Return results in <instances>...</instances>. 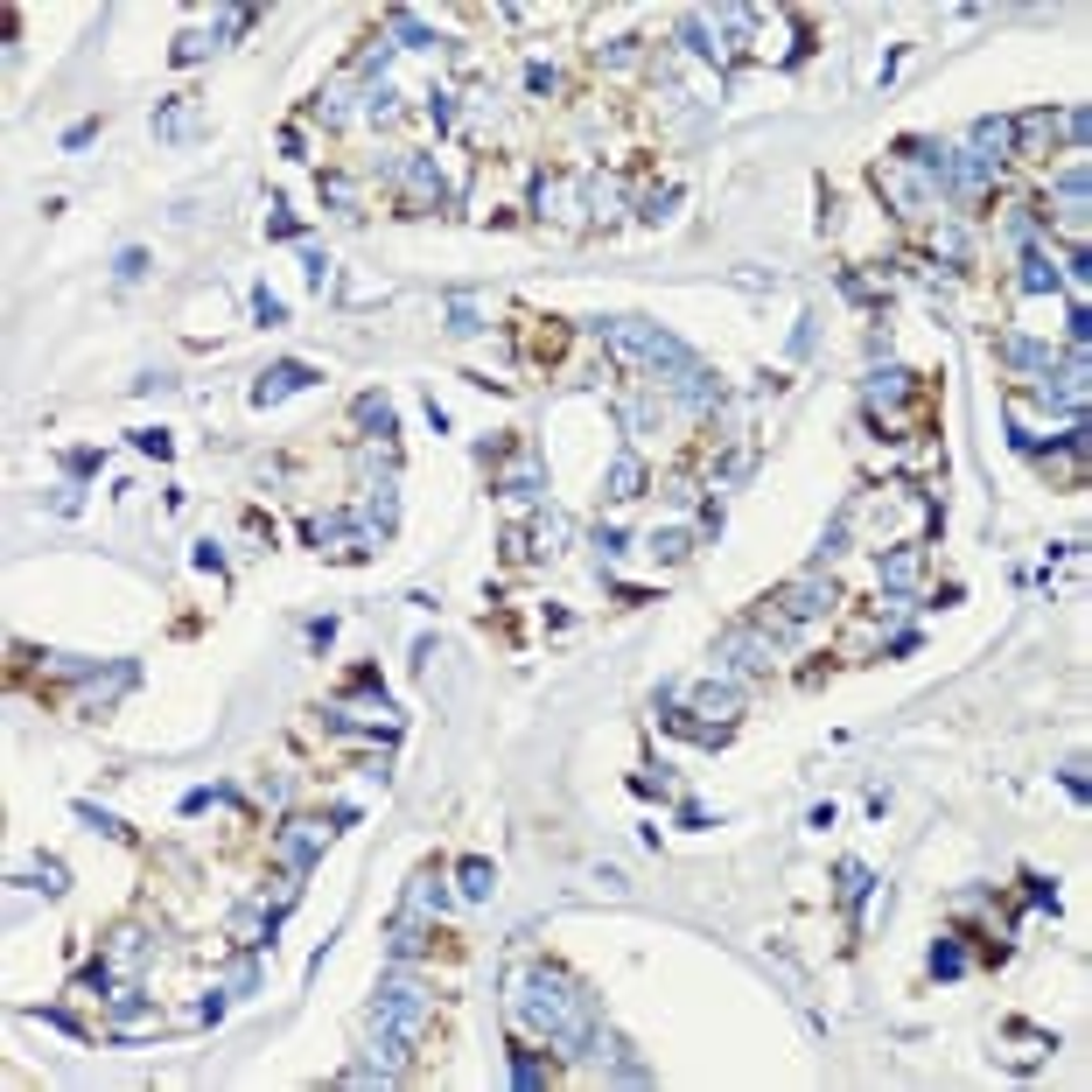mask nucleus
<instances>
[{"mask_svg": "<svg viewBox=\"0 0 1092 1092\" xmlns=\"http://www.w3.org/2000/svg\"><path fill=\"white\" fill-rule=\"evenodd\" d=\"M505 1008H512V1023L533 1037V1044H554L560 1058H588L596 1050V1001L581 995L567 974L554 967H512L505 974Z\"/></svg>", "mask_w": 1092, "mask_h": 1092, "instance_id": "nucleus-1", "label": "nucleus"}, {"mask_svg": "<svg viewBox=\"0 0 1092 1092\" xmlns=\"http://www.w3.org/2000/svg\"><path fill=\"white\" fill-rule=\"evenodd\" d=\"M757 22H764L757 7H700L694 22H687V49L707 56L715 70H728L749 43H757Z\"/></svg>", "mask_w": 1092, "mask_h": 1092, "instance_id": "nucleus-2", "label": "nucleus"}, {"mask_svg": "<svg viewBox=\"0 0 1092 1092\" xmlns=\"http://www.w3.org/2000/svg\"><path fill=\"white\" fill-rule=\"evenodd\" d=\"M603 336L617 350H624L630 365H645V372H673V378H687L694 372V350L687 344H673L666 329H651V323H603Z\"/></svg>", "mask_w": 1092, "mask_h": 1092, "instance_id": "nucleus-3", "label": "nucleus"}, {"mask_svg": "<svg viewBox=\"0 0 1092 1092\" xmlns=\"http://www.w3.org/2000/svg\"><path fill=\"white\" fill-rule=\"evenodd\" d=\"M770 666H777V637L770 630H757V624H743V630H728L721 637V658H715V673L736 687V679H764Z\"/></svg>", "mask_w": 1092, "mask_h": 1092, "instance_id": "nucleus-4", "label": "nucleus"}, {"mask_svg": "<svg viewBox=\"0 0 1092 1092\" xmlns=\"http://www.w3.org/2000/svg\"><path fill=\"white\" fill-rule=\"evenodd\" d=\"M323 840H329L323 819H287V827H280V840H274L280 868H287V876H308V861L323 855Z\"/></svg>", "mask_w": 1092, "mask_h": 1092, "instance_id": "nucleus-5", "label": "nucleus"}, {"mask_svg": "<svg viewBox=\"0 0 1092 1092\" xmlns=\"http://www.w3.org/2000/svg\"><path fill=\"white\" fill-rule=\"evenodd\" d=\"M302 386H316V372H308L302 357H280V365H266L253 386V406H280L287 393H302Z\"/></svg>", "mask_w": 1092, "mask_h": 1092, "instance_id": "nucleus-6", "label": "nucleus"}, {"mask_svg": "<svg viewBox=\"0 0 1092 1092\" xmlns=\"http://www.w3.org/2000/svg\"><path fill=\"white\" fill-rule=\"evenodd\" d=\"M274 925H280V910H266V897L225 917V931H232V946H246V953H259V946H274Z\"/></svg>", "mask_w": 1092, "mask_h": 1092, "instance_id": "nucleus-7", "label": "nucleus"}, {"mask_svg": "<svg viewBox=\"0 0 1092 1092\" xmlns=\"http://www.w3.org/2000/svg\"><path fill=\"white\" fill-rule=\"evenodd\" d=\"M126 687H134V666H113V673L106 679H85V687H77V694H70V707H77V715H106V707H113L119 694H126Z\"/></svg>", "mask_w": 1092, "mask_h": 1092, "instance_id": "nucleus-8", "label": "nucleus"}, {"mask_svg": "<svg viewBox=\"0 0 1092 1092\" xmlns=\"http://www.w3.org/2000/svg\"><path fill=\"white\" fill-rule=\"evenodd\" d=\"M581 196H588V183H581V176H547V183H539V217L575 225V217H581Z\"/></svg>", "mask_w": 1092, "mask_h": 1092, "instance_id": "nucleus-9", "label": "nucleus"}, {"mask_svg": "<svg viewBox=\"0 0 1092 1092\" xmlns=\"http://www.w3.org/2000/svg\"><path fill=\"white\" fill-rule=\"evenodd\" d=\"M876 189H883V196L904 210V217H917V210H925V189H917V176H910L904 162H876Z\"/></svg>", "mask_w": 1092, "mask_h": 1092, "instance_id": "nucleus-10", "label": "nucleus"}, {"mask_svg": "<svg viewBox=\"0 0 1092 1092\" xmlns=\"http://www.w3.org/2000/svg\"><path fill=\"white\" fill-rule=\"evenodd\" d=\"M917 581H925V547H917V539L889 547V554H883V588L904 596V588H917Z\"/></svg>", "mask_w": 1092, "mask_h": 1092, "instance_id": "nucleus-11", "label": "nucleus"}, {"mask_svg": "<svg viewBox=\"0 0 1092 1092\" xmlns=\"http://www.w3.org/2000/svg\"><path fill=\"white\" fill-rule=\"evenodd\" d=\"M140 959H147V931L119 925V931H113V946H106V967H113V974L126 980V974H140Z\"/></svg>", "mask_w": 1092, "mask_h": 1092, "instance_id": "nucleus-12", "label": "nucleus"}, {"mask_svg": "<svg viewBox=\"0 0 1092 1092\" xmlns=\"http://www.w3.org/2000/svg\"><path fill=\"white\" fill-rule=\"evenodd\" d=\"M350 98H357V85H350V77H329L323 98H316V113H323L329 126H350V119H357V106H350Z\"/></svg>", "mask_w": 1092, "mask_h": 1092, "instance_id": "nucleus-13", "label": "nucleus"}, {"mask_svg": "<svg viewBox=\"0 0 1092 1092\" xmlns=\"http://www.w3.org/2000/svg\"><path fill=\"white\" fill-rule=\"evenodd\" d=\"M1050 140H1058V113H1044V106H1037V113L1016 119V147H1023V155H1044Z\"/></svg>", "mask_w": 1092, "mask_h": 1092, "instance_id": "nucleus-14", "label": "nucleus"}, {"mask_svg": "<svg viewBox=\"0 0 1092 1092\" xmlns=\"http://www.w3.org/2000/svg\"><path fill=\"white\" fill-rule=\"evenodd\" d=\"M904 393H910V372H897V365L868 372V386H861V399H868V406H897Z\"/></svg>", "mask_w": 1092, "mask_h": 1092, "instance_id": "nucleus-15", "label": "nucleus"}, {"mask_svg": "<svg viewBox=\"0 0 1092 1092\" xmlns=\"http://www.w3.org/2000/svg\"><path fill=\"white\" fill-rule=\"evenodd\" d=\"M637 490H645V463H637V456L624 448V456L609 463V497H617V505H630Z\"/></svg>", "mask_w": 1092, "mask_h": 1092, "instance_id": "nucleus-16", "label": "nucleus"}, {"mask_svg": "<svg viewBox=\"0 0 1092 1092\" xmlns=\"http://www.w3.org/2000/svg\"><path fill=\"white\" fill-rule=\"evenodd\" d=\"M420 953H427V917L399 910V925H393V959H420Z\"/></svg>", "mask_w": 1092, "mask_h": 1092, "instance_id": "nucleus-17", "label": "nucleus"}, {"mask_svg": "<svg viewBox=\"0 0 1092 1092\" xmlns=\"http://www.w3.org/2000/svg\"><path fill=\"white\" fill-rule=\"evenodd\" d=\"M357 427H372L378 442H393V399H386V393H365V399H357Z\"/></svg>", "mask_w": 1092, "mask_h": 1092, "instance_id": "nucleus-18", "label": "nucleus"}, {"mask_svg": "<svg viewBox=\"0 0 1092 1092\" xmlns=\"http://www.w3.org/2000/svg\"><path fill=\"white\" fill-rule=\"evenodd\" d=\"M868 889H876V876H868V868H861V861H840V876H834V897L847 910L861 904V897H868Z\"/></svg>", "mask_w": 1092, "mask_h": 1092, "instance_id": "nucleus-19", "label": "nucleus"}, {"mask_svg": "<svg viewBox=\"0 0 1092 1092\" xmlns=\"http://www.w3.org/2000/svg\"><path fill=\"white\" fill-rule=\"evenodd\" d=\"M189 119H196V98H168L162 113H155V134H162V140H183Z\"/></svg>", "mask_w": 1092, "mask_h": 1092, "instance_id": "nucleus-20", "label": "nucleus"}, {"mask_svg": "<svg viewBox=\"0 0 1092 1092\" xmlns=\"http://www.w3.org/2000/svg\"><path fill=\"white\" fill-rule=\"evenodd\" d=\"M1044 1050H1050L1044 1029H1008V1065H1037Z\"/></svg>", "mask_w": 1092, "mask_h": 1092, "instance_id": "nucleus-21", "label": "nucleus"}, {"mask_svg": "<svg viewBox=\"0 0 1092 1092\" xmlns=\"http://www.w3.org/2000/svg\"><path fill=\"white\" fill-rule=\"evenodd\" d=\"M1058 287V266H1050V253H1023V295H1050Z\"/></svg>", "mask_w": 1092, "mask_h": 1092, "instance_id": "nucleus-22", "label": "nucleus"}, {"mask_svg": "<svg viewBox=\"0 0 1092 1092\" xmlns=\"http://www.w3.org/2000/svg\"><path fill=\"white\" fill-rule=\"evenodd\" d=\"M456 876H463V897H469V904H484V897H490V883H497V876H490V861H484V855H469L463 868H456Z\"/></svg>", "mask_w": 1092, "mask_h": 1092, "instance_id": "nucleus-23", "label": "nucleus"}, {"mask_svg": "<svg viewBox=\"0 0 1092 1092\" xmlns=\"http://www.w3.org/2000/svg\"><path fill=\"white\" fill-rule=\"evenodd\" d=\"M323 204H329V210H357V204H365V189L350 183V176H336V168H329V176H323Z\"/></svg>", "mask_w": 1092, "mask_h": 1092, "instance_id": "nucleus-24", "label": "nucleus"}, {"mask_svg": "<svg viewBox=\"0 0 1092 1092\" xmlns=\"http://www.w3.org/2000/svg\"><path fill=\"white\" fill-rule=\"evenodd\" d=\"M512 1086H526V1092L547 1086V1065H539V1050H533V1044H518V1050H512Z\"/></svg>", "mask_w": 1092, "mask_h": 1092, "instance_id": "nucleus-25", "label": "nucleus"}, {"mask_svg": "<svg viewBox=\"0 0 1092 1092\" xmlns=\"http://www.w3.org/2000/svg\"><path fill=\"white\" fill-rule=\"evenodd\" d=\"M931 974H938V980H953V974H967V953H959L953 938H938V946H931Z\"/></svg>", "mask_w": 1092, "mask_h": 1092, "instance_id": "nucleus-26", "label": "nucleus"}, {"mask_svg": "<svg viewBox=\"0 0 1092 1092\" xmlns=\"http://www.w3.org/2000/svg\"><path fill=\"white\" fill-rule=\"evenodd\" d=\"M217 49V36H204V28H183L176 36V64H196V56H210Z\"/></svg>", "mask_w": 1092, "mask_h": 1092, "instance_id": "nucleus-27", "label": "nucleus"}, {"mask_svg": "<svg viewBox=\"0 0 1092 1092\" xmlns=\"http://www.w3.org/2000/svg\"><path fill=\"white\" fill-rule=\"evenodd\" d=\"M931 246H938L946 259H967V232H959V225H938V232H931Z\"/></svg>", "mask_w": 1092, "mask_h": 1092, "instance_id": "nucleus-28", "label": "nucleus"}, {"mask_svg": "<svg viewBox=\"0 0 1092 1092\" xmlns=\"http://www.w3.org/2000/svg\"><path fill=\"white\" fill-rule=\"evenodd\" d=\"M687 547H694L687 533H651V554L658 560H687Z\"/></svg>", "mask_w": 1092, "mask_h": 1092, "instance_id": "nucleus-29", "label": "nucleus"}, {"mask_svg": "<svg viewBox=\"0 0 1092 1092\" xmlns=\"http://www.w3.org/2000/svg\"><path fill=\"white\" fill-rule=\"evenodd\" d=\"M596 56H603V64H609V70H630V64H637V43H630V36H624V43H609V49H596Z\"/></svg>", "mask_w": 1092, "mask_h": 1092, "instance_id": "nucleus-30", "label": "nucleus"}, {"mask_svg": "<svg viewBox=\"0 0 1092 1092\" xmlns=\"http://www.w3.org/2000/svg\"><path fill=\"white\" fill-rule=\"evenodd\" d=\"M266 238H295V217H287L274 196H266Z\"/></svg>", "mask_w": 1092, "mask_h": 1092, "instance_id": "nucleus-31", "label": "nucleus"}, {"mask_svg": "<svg viewBox=\"0 0 1092 1092\" xmlns=\"http://www.w3.org/2000/svg\"><path fill=\"white\" fill-rule=\"evenodd\" d=\"M253 980H259V967H253V959H238V967H225V988H232V995H246Z\"/></svg>", "mask_w": 1092, "mask_h": 1092, "instance_id": "nucleus-32", "label": "nucleus"}, {"mask_svg": "<svg viewBox=\"0 0 1092 1092\" xmlns=\"http://www.w3.org/2000/svg\"><path fill=\"white\" fill-rule=\"evenodd\" d=\"M147 274V253H140V246H126V253H119V280H140Z\"/></svg>", "mask_w": 1092, "mask_h": 1092, "instance_id": "nucleus-33", "label": "nucleus"}, {"mask_svg": "<svg viewBox=\"0 0 1092 1092\" xmlns=\"http://www.w3.org/2000/svg\"><path fill=\"white\" fill-rule=\"evenodd\" d=\"M253 316H259V323H280V295H266V287H253Z\"/></svg>", "mask_w": 1092, "mask_h": 1092, "instance_id": "nucleus-34", "label": "nucleus"}, {"mask_svg": "<svg viewBox=\"0 0 1092 1092\" xmlns=\"http://www.w3.org/2000/svg\"><path fill=\"white\" fill-rule=\"evenodd\" d=\"M36 889H64V861H36Z\"/></svg>", "mask_w": 1092, "mask_h": 1092, "instance_id": "nucleus-35", "label": "nucleus"}, {"mask_svg": "<svg viewBox=\"0 0 1092 1092\" xmlns=\"http://www.w3.org/2000/svg\"><path fill=\"white\" fill-rule=\"evenodd\" d=\"M1058 134L1071 140V147H1078V140H1086V113H1058Z\"/></svg>", "mask_w": 1092, "mask_h": 1092, "instance_id": "nucleus-36", "label": "nucleus"}, {"mask_svg": "<svg viewBox=\"0 0 1092 1092\" xmlns=\"http://www.w3.org/2000/svg\"><path fill=\"white\" fill-rule=\"evenodd\" d=\"M302 266H308V280H316V287H323V280H329V259L316 253V246H308V253H302Z\"/></svg>", "mask_w": 1092, "mask_h": 1092, "instance_id": "nucleus-37", "label": "nucleus"}]
</instances>
